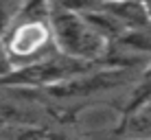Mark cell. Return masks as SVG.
I'll return each instance as SVG.
<instances>
[{
	"label": "cell",
	"mask_w": 151,
	"mask_h": 140,
	"mask_svg": "<svg viewBox=\"0 0 151 140\" xmlns=\"http://www.w3.org/2000/svg\"><path fill=\"white\" fill-rule=\"evenodd\" d=\"M48 27L57 53L81 64H101L105 57L107 39L101 35L88 15L77 4L48 2Z\"/></svg>",
	"instance_id": "obj_1"
},
{
	"label": "cell",
	"mask_w": 151,
	"mask_h": 140,
	"mask_svg": "<svg viewBox=\"0 0 151 140\" xmlns=\"http://www.w3.org/2000/svg\"><path fill=\"white\" fill-rule=\"evenodd\" d=\"M9 72L29 68L57 53L48 27V2H24L11 33L0 44Z\"/></svg>",
	"instance_id": "obj_2"
},
{
	"label": "cell",
	"mask_w": 151,
	"mask_h": 140,
	"mask_svg": "<svg viewBox=\"0 0 151 140\" xmlns=\"http://www.w3.org/2000/svg\"><path fill=\"white\" fill-rule=\"evenodd\" d=\"M149 103H151V61L136 75L132 88L127 90V96H125L123 107H121L123 123L127 121V118H132L134 114H138L145 105H149Z\"/></svg>",
	"instance_id": "obj_3"
},
{
	"label": "cell",
	"mask_w": 151,
	"mask_h": 140,
	"mask_svg": "<svg viewBox=\"0 0 151 140\" xmlns=\"http://www.w3.org/2000/svg\"><path fill=\"white\" fill-rule=\"evenodd\" d=\"M22 9H24V2H18V0H0V44H2V39L15 27Z\"/></svg>",
	"instance_id": "obj_4"
}]
</instances>
